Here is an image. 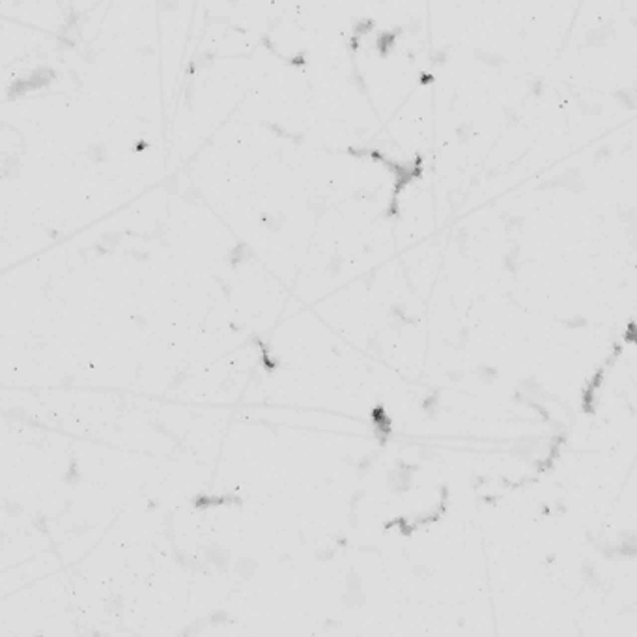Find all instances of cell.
Masks as SVG:
<instances>
[{
	"instance_id": "obj_1",
	"label": "cell",
	"mask_w": 637,
	"mask_h": 637,
	"mask_svg": "<svg viewBox=\"0 0 637 637\" xmlns=\"http://www.w3.org/2000/svg\"><path fill=\"white\" fill-rule=\"evenodd\" d=\"M253 570H254V562L251 559H241V560H238V566H236V572H238V576L241 577V579H247V577L251 576L253 574Z\"/></svg>"
}]
</instances>
